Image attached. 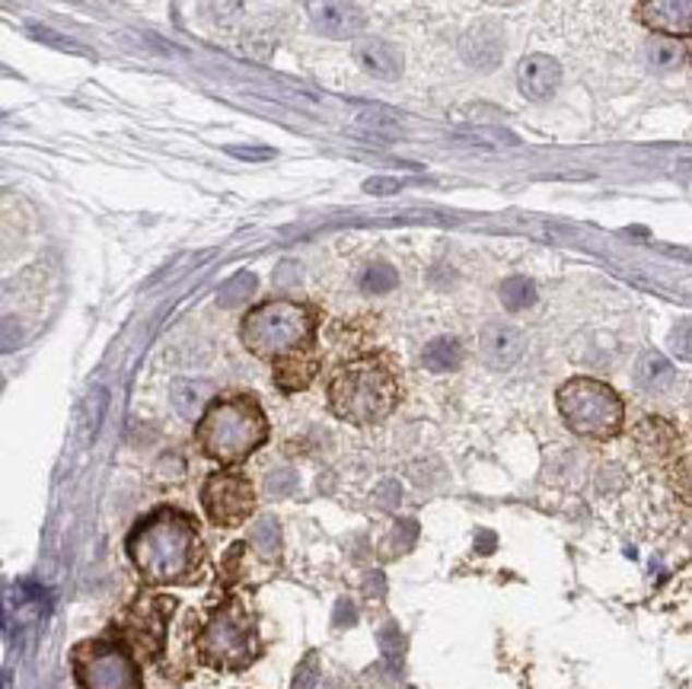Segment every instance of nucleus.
Instances as JSON below:
<instances>
[{"mask_svg": "<svg viewBox=\"0 0 692 689\" xmlns=\"http://www.w3.org/2000/svg\"><path fill=\"white\" fill-rule=\"evenodd\" d=\"M648 61L657 71H673L683 61V51H680V45H673L670 39H652L648 43Z\"/></svg>", "mask_w": 692, "mask_h": 689, "instance_id": "25", "label": "nucleus"}, {"mask_svg": "<svg viewBox=\"0 0 692 689\" xmlns=\"http://www.w3.org/2000/svg\"><path fill=\"white\" fill-rule=\"evenodd\" d=\"M680 447H683L680 428L660 415H645L632 428V450L645 467H673V460L680 457Z\"/></svg>", "mask_w": 692, "mask_h": 689, "instance_id": "10", "label": "nucleus"}, {"mask_svg": "<svg viewBox=\"0 0 692 689\" xmlns=\"http://www.w3.org/2000/svg\"><path fill=\"white\" fill-rule=\"evenodd\" d=\"M667 482H670V488H673V495L692 508V454H680L677 460H673V467L667 470Z\"/></svg>", "mask_w": 692, "mask_h": 689, "instance_id": "23", "label": "nucleus"}, {"mask_svg": "<svg viewBox=\"0 0 692 689\" xmlns=\"http://www.w3.org/2000/svg\"><path fill=\"white\" fill-rule=\"evenodd\" d=\"M670 348H673V354H677V358L692 361V319L680 323V326L670 333Z\"/></svg>", "mask_w": 692, "mask_h": 689, "instance_id": "27", "label": "nucleus"}, {"mask_svg": "<svg viewBox=\"0 0 692 689\" xmlns=\"http://www.w3.org/2000/svg\"><path fill=\"white\" fill-rule=\"evenodd\" d=\"M639 20L667 39L692 36V0H642Z\"/></svg>", "mask_w": 692, "mask_h": 689, "instance_id": "12", "label": "nucleus"}, {"mask_svg": "<svg viewBox=\"0 0 692 689\" xmlns=\"http://www.w3.org/2000/svg\"><path fill=\"white\" fill-rule=\"evenodd\" d=\"M329 412L355 428H373L386 422L399 399L403 387L393 364L380 354H365L342 364L329 380Z\"/></svg>", "mask_w": 692, "mask_h": 689, "instance_id": "2", "label": "nucleus"}, {"mask_svg": "<svg viewBox=\"0 0 692 689\" xmlns=\"http://www.w3.org/2000/svg\"><path fill=\"white\" fill-rule=\"evenodd\" d=\"M501 303L508 306V310H527L536 303V288H533V281L529 278H521V275H514V278H508L504 285H501Z\"/></svg>", "mask_w": 692, "mask_h": 689, "instance_id": "22", "label": "nucleus"}, {"mask_svg": "<svg viewBox=\"0 0 692 689\" xmlns=\"http://www.w3.org/2000/svg\"><path fill=\"white\" fill-rule=\"evenodd\" d=\"M227 154H234V157H240V160H269V157H275V150H272V147H265V150H249V147H227Z\"/></svg>", "mask_w": 692, "mask_h": 689, "instance_id": "29", "label": "nucleus"}, {"mask_svg": "<svg viewBox=\"0 0 692 689\" xmlns=\"http://www.w3.org/2000/svg\"><path fill=\"white\" fill-rule=\"evenodd\" d=\"M141 661L116 639H83L71 651L77 689H144Z\"/></svg>", "mask_w": 692, "mask_h": 689, "instance_id": "8", "label": "nucleus"}, {"mask_svg": "<svg viewBox=\"0 0 692 689\" xmlns=\"http://www.w3.org/2000/svg\"><path fill=\"white\" fill-rule=\"evenodd\" d=\"M396 271L386 265V262H377V265H370L365 275V291L367 294H386V291H393L396 288Z\"/></svg>", "mask_w": 692, "mask_h": 689, "instance_id": "26", "label": "nucleus"}, {"mask_svg": "<svg viewBox=\"0 0 692 689\" xmlns=\"http://www.w3.org/2000/svg\"><path fill=\"white\" fill-rule=\"evenodd\" d=\"M463 58L473 64V68H482V71H491L498 61H501V51H504V39L494 26H476L463 36Z\"/></svg>", "mask_w": 692, "mask_h": 689, "instance_id": "17", "label": "nucleus"}, {"mask_svg": "<svg viewBox=\"0 0 692 689\" xmlns=\"http://www.w3.org/2000/svg\"><path fill=\"white\" fill-rule=\"evenodd\" d=\"M204 392H207V387L192 384V380H176L172 389H169L176 412H179L182 419H189V422H195V415H199V419L204 415V409H207V406H204Z\"/></svg>", "mask_w": 692, "mask_h": 689, "instance_id": "21", "label": "nucleus"}, {"mask_svg": "<svg viewBox=\"0 0 692 689\" xmlns=\"http://www.w3.org/2000/svg\"><path fill=\"white\" fill-rule=\"evenodd\" d=\"M269 415L259 406L255 396L234 392L211 399L204 415L195 425V444L211 463L220 467H240L255 450L269 444Z\"/></svg>", "mask_w": 692, "mask_h": 689, "instance_id": "4", "label": "nucleus"}, {"mask_svg": "<svg viewBox=\"0 0 692 689\" xmlns=\"http://www.w3.org/2000/svg\"><path fill=\"white\" fill-rule=\"evenodd\" d=\"M307 13L313 29L329 39H355L367 23L361 7L351 0H310Z\"/></svg>", "mask_w": 692, "mask_h": 689, "instance_id": "11", "label": "nucleus"}, {"mask_svg": "<svg viewBox=\"0 0 692 689\" xmlns=\"http://www.w3.org/2000/svg\"><path fill=\"white\" fill-rule=\"evenodd\" d=\"M399 501V488H396V482H383V488H380V501L383 505H390V501Z\"/></svg>", "mask_w": 692, "mask_h": 689, "instance_id": "31", "label": "nucleus"}, {"mask_svg": "<svg viewBox=\"0 0 692 689\" xmlns=\"http://www.w3.org/2000/svg\"><path fill=\"white\" fill-rule=\"evenodd\" d=\"M262 651L259 619L237 591H224V601L214 603L207 616L195 622L192 654L202 667L217 674H240L262 657Z\"/></svg>", "mask_w": 692, "mask_h": 689, "instance_id": "3", "label": "nucleus"}, {"mask_svg": "<svg viewBox=\"0 0 692 689\" xmlns=\"http://www.w3.org/2000/svg\"><path fill=\"white\" fill-rule=\"evenodd\" d=\"M635 384L645 389V392H660L673 384V364L657 354V351H645L635 364Z\"/></svg>", "mask_w": 692, "mask_h": 689, "instance_id": "18", "label": "nucleus"}, {"mask_svg": "<svg viewBox=\"0 0 692 689\" xmlns=\"http://www.w3.org/2000/svg\"><path fill=\"white\" fill-rule=\"evenodd\" d=\"M320 310L300 301H265L246 310L240 323V342L259 361L278 364L285 358L317 348Z\"/></svg>", "mask_w": 692, "mask_h": 689, "instance_id": "5", "label": "nucleus"}, {"mask_svg": "<svg viewBox=\"0 0 692 689\" xmlns=\"http://www.w3.org/2000/svg\"><path fill=\"white\" fill-rule=\"evenodd\" d=\"M565 428L587 440H612L625 425L622 396L597 377H571L556 392Z\"/></svg>", "mask_w": 692, "mask_h": 689, "instance_id": "7", "label": "nucleus"}, {"mask_svg": "<svg viewBox=\"0 0 692 689\" xmlns=\"http://www.w3.org/2000/svg\"><path fill=\"white\" fill-rule=\"evenodd\" d=\"M176 609H179V597L166 594L164 588L144 584L112 619L109 636H116L144 667L160 664L169 648V626Z\"/></svg>", "mask_w": 692, "mask_h": 689, "instance_id": "6", "label": "nucleus"}, {"mask_svg": "<svg viewBox=\"0 0 692 689\" xmlns=\"http://www.w3.org/2000/svg\"><path fill=\"white\" fill-rule=\"evenodd\" d=\"M320 367H323V358L313 348V351H303V354H294V358L272 364V377H275V387L282 392H300L317 380Z\"/></svg>", "mask_w": 692, "mask_h": 689, "instance_id": "16", "label": "nucleus"}, {"mask_svg": "<svg viewBox=\"0 0 692 689\" xmlns=\"http://www.w3.org/2000/svg\"><path fill=\"white\" fill-rule=\"evenodd\" d=\"M124 553L147 588L195 584L207 565L199 520L176 505H160L141 517L124 540Z\"/></svg>", "mask_w": 692, "mask_h": 689, "instance_id": "1", "label": "nucleus"}, {"mask_svg": "<svg viewBox=\"0 0 692 689\" xmlns=\"http://www.w3.org/2000/svg\"><path fill=\"white\" fill-rule=\"evenodd\" d=\"M259 495L237 467H220L202 482V511L211 527L237 530L255 517Z\"/></svg>", "mask_w": 692, "mask_h": 689, "instance_id": "9", "label": "nucleus"}, {"mask_svg": "<svg viewBox=\"0 0 692 689\" xmlns=\"http://www.w3.org/2000/svg\"><path fill=\"white\" fill-rule=\"evenodd\" d=\"M421 361H425V367L428 371H434V374H450V371H456L460 364H463V348L456 339H434V342L425 348V354H421Z\"/></svg>", "mask_w": 692, "mask_h": 689, "instance_id": "20", "label": "nucleus"}, {"mask_svg": "<svg viewBox=\"0 0 692 689\" xmlns=\"http://www.w3.org/2000/svg\"><path fill=\"white\" fill-rule=\"evenodd\" d=\"M252 291H255V275H252V271H240L237 278H230V281L217 291V303H220V306H240V303L252 298Z\"/></svg>", "mask_w": 692, "mask_h": 689, "instance_id": "24", "label": "nucleus"}, {"mask_svg": "<svg viewBox=\"0 0 692 689\" xmlns=\"http://www.w3.org/2000/svg\"><path fill=\"white\" fill-rule=\"evenodd\" d=\"M249 549L252 553H259V559L269 561V565H278L282 561V530H278V523L275 520H259L252 530H249Z\"/></svg>", "mask_w": 692, "mask_h": 689, "instance_id": "19", "label": "nucleus"}, {"mask_svg": "<svg viewBox=\"0 0 692 689\" xmlns=\"http://www.w3.org/2000/svg\"><path fill=\"white\" fill-rule=\"evenodd\" d=\"M562 84V68L549 55H529L517 68V86L533 102H546Z\"/></svg>", "mask_w": 692, "mask_h": 689, "instance_id": "14", "label": "nucleus"}, {"mask_svg": "<svg viewBox=\"0 0 692 689\" xmlns=\"http://www.w3.org/2000/svg\"><path fill=\"white\" fill-rule=\"evenodd\" d=\"M365 189L373 195H390V192H399V182L396 179H370L365 182Z\"/></svg>", "mask_w": 692, "mask_h": 689, "instance_id": "30", "label": "nucleus"}, {"mask_svg": "<svg viewBox=\"0 0 692 689\" xmlns=\"http://www.w3.org/2000/svg\"><path fill=\"white\" fill-rule=\"evenodd\" d=\"M479 354L494 371H508L524 354V333L511 323H489L479 336Z\"/></svg>", "mask_w": 692, "mask_h": 689, "instance_id": "13", "label": "nucleus"}, {"mask_svg": "<svg viewBox=\"0 0 692 689\" xmlns=\"http://www.w3.org/2000/svg\"><path fill=\"white\" fill-rule=\"evenodd\" d=\"M294 485H297V473L294 470H275V473H269V492L272 495H287Z\"/></svg>", "mask_w": 692, "mask_h": 689, "instance_id": "28", "label": "nucleus"}, {"mask_svg": "<svg viewBox=\"0 0 692 689\" xmlns=\"http://www.w3.org/2000/svg\"><path fill=\"white\" fill-rule=\"evenodd\" d=\"M355 58L377 81H399V74H403V55L396 51V45L383 43V39L358 43L355 45Z\"/></svg>", "mask_w": 692, "mask_h": 689, "instance_id": "15", "label": "nucleus"}]
</instances>
